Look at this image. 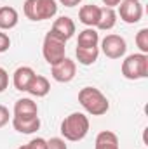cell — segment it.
Returning <instances> with one entry per match:
<instances>
[{
    "label": "cell",
    "mask_w": 148,
    "mask_h": 149,
    "mask_svg": "<svg viewBox=\"0 0 148 149\" xmlns=\"http://www.w3.org/2000/svg\"><path fill=\"white\" fill-rule=\"evenodd\" d=\"M118 16L124 23L134 24L143 17V5L140 0H122L118 3Z\"/></svg>",
    "instance_id": "8992f818"
},
{
    "label": "cell",
    "mask_w": 148,
    "mask_h": 149,
    "mask_svg": "<svg viewBox=\"0 0 148 149\" xmlns=\"http://www.w3.org/2000/svg\"><path fill=\"white\" fill-rule=\"evenodd\" d=\"M9 47H11V38H9V35L4 33V31H0V54L2 52H7Z\"/></svg>",
    "instance_id": "603a6c76"
},
{
    "label": "cell",
    "mask_w": 148,
    "mask_h": 149,
    "mask_svg": "<svg viewBox=\"0 0 148 149\" xmlns=\"http://www.w3.org/2000/svg\"><path fill=\"white\" fill-rule=\"evenodd\" d=\"M9 120H11L9 109H7L5 106H2V104H0V128H2V127H5V125L9 123Z\"/></svg>",
    "instance_id": "cb8c5ba5"
},
{
    "label": "cell",
    "mask_w": 148,
    "mask_h": 149,
    "mask_svg": "<svg viewBox=\"0 0 148 149\" xmlns=\"http://www.w3.org/2000/svg\"><path fill=\"white\" fill-rule=\"evenodd\" d=\"M23 12L30 21H45L56 16L58 3L54 0H25Z\"/></svg>",
    "instance_id": "3957f363"
},
{
    "label": "cell",
    "mask_w": 148,
    "mask_h": 149,
    "mask_svg": "<svg viewBox=\"0 0 148 149\" xmlns=\"http://www.w3.org/2000/svg\"><path fill=\"white\" fill-rule=\"evenodd\" d=\"M47 149H68V146H66L65 139H61V137H51L47 141Z\"/></svg>",
    "instance_id": "44dd1931"
},
{
    "label": "cell",
    "mask_w": 148,
    "mask_h": 149,
    "mask_svg": "<svg viewBox=\"0 0 148 149\" xmlns=\"http://www.w3.org/2000/svg\"><path fill=\"white\" fill-rule=\"evenodd\" d=\"M101 50L110 59H120L127 50V43L120 35H106L101 42Z\"/></svg>",
    "instance_id": "52a82bcc"
},
{
    "label": "cell",
    "mask_w": 148,
    "mask_h": 149,
    "mask_svg": "<svg viewBox=\"0 0 148 149\" xmlns=\"http://www.w3.org/2000/svg\"><path fill=\"white\" fill-rule=\"evenodd\" d=\"M26 146L28 149H47V141L42 137H37V139H32Z\"/></svg>",
    "instance_id": "7402d4cb"
},
{
    "label": "cell",
    "mask_w": 148,
    "mask_h": 149,
    "mask_svg": "<svg viewBox=\"0 0 148 149\" xmlns=\"http://www.w3.org/2000/svg\"><path fill=\"white\" fill-rule=\"evenodd\" d=\"M7 85H9V74L4 68H0V94L7 88Z\"/></svg>",
    "instance_id": "d4e9b609"
},
{
    "label": "cell",
    "mask_w": 148,
    "mask_h": 149,
    "mask_svg": "<svg viewBox=\"0 0 148 149\" xmlns=\"http://www.w3.org/2000/svg\"><path fill=\"white\" fill-rule=\"evenodd\" d=\"M99 16H101V7L94 5V3H87V5H82L80 10H78V19L82 24L89 26V28H94L99 21Z\"/></svg>",
    "instance_id": "30bf717a"
},
{
    "label": "cell",
    "mask_w": 148,
    "mask_h": 149,
    "mask_svg": "<svg viewBox=\"0 0 148 149\" xmlns=\"http://www.w3.org/2000/svg\"><path fill=\"white\" fill-rule=\"evenodd\" d=\"M94 149H120L118 148V137L110 130H103L96 137Z\"/></svg>",
    "instance_id": "e0dca14e"
},
{
    "label": "cell",
    "mask_w": 148,
    "mask_h": 149,
    "mask_svg": "<svg viewBox=\"0 0 148 149\" xmlns=\"http://www.w3.org/2000/svg\"><path fill=\"white\" fill-rule=\"evenodd\" d=\"M61 2V5H65V7H75V5H78L82 0H59Z\"/></svg>",
    "instance_id": "484cf974"
},
{
    "label": "cell",
    "mask_w": 148,
    "mask_h": 149,
    "mask_svg": "<svg viewBox=\"0 0 148 149\" xmlns=\"http://www.w3.org/2000/svg\"><path fill=\"white\" fill-rule=\"evenodd\" d=\"M33 76H35V71H33L30 66H21V68H18V70L14 71V74H12V83H14L16 90L26 92V88H28L30 81L33 80Z\"/></svg>",
    "instance_id": "8fae6325"
},
{
    "label": "cell",
    "mask_w": 148,
    "mask_h": 149,
    "mask_svg": "<svg viewBox=\"0 0 148 149\" xmlns=\"http://www.w3.org/2000/svg\"><path fill=\"white\" fill-rule=\"evenodd\" d=\"M78 102L80 106L92 116H103L105 113L110 109V102L106 95L96 88V87H84L78 92Z\"/></svg>",
    "instance_id": "6da1fadb"
},
{
    "label": "cell",
    "mask_w": 148,
    "mask_h": 149,
    "mask_svg": "<svg viewBox=\"0 0 148 149\" xmlns=\"http://www.w3.org/2000/svg\"><path fill=\"white\" fill-rule=\"evenodd\" d=\"M14 116H21V118H33L38 116V106L37 102H33L28 97L18 99L14 104Z\"/></svg>",
    "instance_id": "4fadbf2b"
},
{
    "label": "cell",
    "mask_w": 148,
    "mask_h": 149,
    "mask_svg": "<svg viewBox=\"0 0 148 149\" xmlns=\"http://www.w3.org/2000/svg\"><path fill=\"white\" fill-rule=\"evenodd\" d=\"M18 21H19V16L14 7H9V5L0 7V30H12L16 28Z\"/></svg>",
    "instance_id": "9a60e30c"
},
{
    "label": "cell",
    "mask_w": 148,
    "mask_h": 149,
    "mask_svg": "<svg viewBox=\"0 0 148 149\" xmlns=\"http://www.w3.org/2000/svg\"><path fill=\"white\" fill-rule=\"evenodd\" d=\"M89 132V118L84 113H72L61 121V135L65 141L78 142Z\"/></svg>",
    "instance_id": "7a4b0ae2"
},
{
    "label": "cell",
    "mask_w": 148,
    "mask_h": 149,
    "mask_svg": "<svg viewBox=\"0 0 148 149\" xmlns=\"http://www.w3.org/2000/svg\"><path fill=\"white\" fill-rule=\"evenodd\" d=\"M66 52V42L61 37H58L56 33L49 31L45 37H44V43H42V54H44V59L52 66L56 63H59L61 59H65Z\"/></svg>",
    "instance_id": "5b68a950"
},
{
    "label": "cell",
    "mask_w": 148,
    "mask_h": 149,
    "mask_svg": "<svg viewBox=\"0 0 148 149\" xmlns=\"http://www.w3.org/2000/svg\"><path fill=\"white\" fill-rule=\"evenodd\" d=\"M98 43H99V35L94 28H85L84 31L78 33L77 47H98Z\"/></svg>",
    "instance_id": "d6986e66"
},
{
    "label": "cell",
    "mask_w": 148,
    "mask_h": 149,
    "mask_svg": "<svg viewBox=\"0 0 148 149\" xmlns=\"http://www.w3.org/2000/svg\"><path fill=\"white\" fill-rule=\"evenodd\" d=\"M120 2H122V0H103L105 7H111V9H113V7H117Z\"/></svg>",
    "instance_id": "4316f807"
},
{
    "label": "cell",
    "mask_w": 148,
    "mask_h": 149,
    "mask_svg": "<svg viewBox=\"0 0 148 149\" xmlns=\"http://www.w3.org/2000/svg\"><path fill=\"white\" fill-rule=\"evenodd\" d=\"M75 56L78 59L80 64L84 66H91L98 61L99 56V47H77L75 49Z\"/></svg>",
    "instance_id": "2e32d148"
},
{
    "label": "cell",
    "mask_w": 148,
    "mask_h": 149,
    "mask_svg": "<svg viewBox=\"0 0 148 149\" xmlns=\"http://www.w3.org/2000/svg\"><path fill=\"white\" fill-rule=\"evenodd\" d=\"M122 74L127 80H141L148 76V54H131L122 63Z\"/></svg>",
    "instance_id": "277c9868"
},
{
    "label": "cell",
    "mask_w": 148,
    "mask_h": 149,
    "mask_svg": "<svg viewBox=\"0 0 148 149\" xmlns=\"http://www.w3.org/2000/svg\"><path fill=\"white\" fill-rule=\"evenodd\" d=\"M49 90H51V83H49V80H47L45 76H42V74H35L33 80L30 81L28 88H26V92L32 94L33 97H45V95L49 94Z\"/></svg>",
    "instance_id": "5bb4252c"
},
{
    "label": "cell",
    "mask_w": 148,
    "mask_h": 149,
    "mask_svg": "<svg viewBox=\"0 0 148 149\" xmlns=\"http://www.w3.org/2000/svg\"><path fill=\"white\" fill-rule=\"evenodd\" d=\"M12 127L19 134H35L40 128V118H21V116H12Z\"/></svg>",
    "instance_id": "7c38bea8"
},
{
    "label": "cell",
    "mask_w": 148,
    "mask_h": 149,
    "mask_svg": "<svg viewBox=\"0 0 148 149\" xmlns=\"http://www.w3.org/2000/svg\"><path fill=\"white\" fill-rule=\"evenodd\" d=\"M18 149H28V146L25 144V146H19V148H18Z\"/></svg>",
    "instance_id": "83f0119b"
},
{
    "label": "cell",
    "mask_w": 148,
    "mask_h": 149,
    "mask_svg": "<svg viewBox=\"0 0 148 149\" xmlns=\"http://www.w3.org/2000/svg\"><path fill=\"white\" fill-rule=\"evenodd\" d=\"M136 45L141 54H148V28H141L136 33Z\"/></svg>",
    "instance_id": "ffe728a7"
},
{
    "label": "cell",
    "mask_w": 148,
    "mask_h": 149,
    "mask_svg": "<svg viewBox=\"0 0 148 149\" xmlns=\"http://www.w3.org/2000/svg\"><path fill=\"white\" fill-rule=\"evenodd\" d=\"M75 73H77V66H75L73 61L68 59V57H65V59H61L59 63H56V64L51 66V74H52V78H54L56 81H59V83H68V81H72L75 78Z\"/></svg>",
    "instance_id": "ba28073f"
},
{
    "label": "cell",
    "mask_w": 148,
    "mask_h": 149,
    "mask_svg": "<svg viewBox=\"0 0 148 149\" xmlns=\"http://www.w3.org/2000/svg\"><path fill=\"white\" fill-rule=\"evenodd\" d=\"M115 23H117V12L111 7H101V16H99V21H98L96 28L103 30V31H108L115 26Z\"/></svg>",
    "instance_id": "ac0fdd59"
},
{
    "label": "cell",
    "mask_w": 148,
    "mask_h": 149,
    "mask_svg": "<svg viewBox=\"0 0 148 149\" xmlns=\"http://www.w3.org/2000/svg\"><path fill=\"white\" fill-rule=\"evenodd\" d=\"M51 31L56 33L58 37H61L65 42H68V40L75 35V23L68 17V16H61V17H58V19L52 23Z\"/></svg>",
    "instance_id": "9c48e42d"
}]
</instances>
